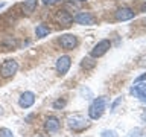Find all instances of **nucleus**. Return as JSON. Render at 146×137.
Wrapping results in <instances>:
<instances>
[{"label":"nucleus","instance_id":"obj_21","mask_svg":"<svg viewBox=\"0 0 146 137\" xmlns=\"http://www.w3.org/2000/svg\"><path fill=\"white\" fill-rule=\"evenodd\" d=\"M41 2H43L44 5H53V3H56L58 0H41Z\"/></svg>","mask_w":146,"mask_h":137},{"label":"nucleus","instance_id":"obj_12","mask_svg":"<svg viewBox=\"0 0 146 137\" xmlns=\"http://www.w3.org/2000/svg\"><path fill=\"white\" fill-rule=\"evenodd\" d=\"M131 93L132 94H135L137 98H140V99H143V100H146V84H143V85H134V88L131 90Z\"/></svg>","mask_w":146,"mask_h":137},{"label":"nucleus","instance_id":"obj_15","mask_svg":"<svg viewBox=\"0 0 146 137\" xmlns=\"http://www.w3.org/2000/svg\"><path fill=\"white\" fill-rule=\"evenodd\" d=\"M88 61H90V58H84V59H82V63H81V66L85 67V68H91L94 66V61H93V59H91V63H88Z\"/></svg>","mask_w":146,"mask_h":137},{"label":"nucleus","instance_id":"obj_13","mask_svg":"<svg viewBox=\"0 0 146 137\" xmlns=\"http://www.w3.org/2000/svg\"><path fill=\"white\" fill-rule=\"evenodd\" d=\"M36 5H38V0H26L25 5H23V12L29 15L36 9Z\"/></svg>","mask_w":146,"mask_h":137},{"label":"nucleus","instance_id":"obj_17","mask_svg":"<svg viewBox=\"0 0 146 137\" xmlns=\"http://www.w3.org/2000/svg\"><path fill=\"white\" fill-rule=\"evenodd\" d=\"M100 137H119V136H117L116 131H108V130H105V131H102Z\"/></svg>","mask_w":146,"mask_h":137},{"label":"nucleus","instance_id":"obj_11","mask_svg":"<svg viewBox=\"0 0 146 137\" xmlns=\"http://www.w3.org/2000/svg\"><path fill=\"white\" fill-rule=\"evenodd\" d=\"M59 126H61V123H59V120L56 117H49L44 123L46 131H49V132H56L59 130Z\"/></svg>","mask_w":146,"mask_h":137},{"label":"nucleus","instance_id":"obj_10","mask_svg":"<svg viewBox=\"0 0 146 137\" xmlns=\"http://www.w3.org/2000/svg\"><path fill=\"white\" fill-rule=\"evenodd\" d=\"M56 20H58V23H59L61 26L67 27V26L72 25L73 17H72L67 11H58V14H56Z\"/></svg>","mask_w":146,"mask_h":137},{"label":"nucleus","instance_id":"obj_14","mask_svg":"<svg viewBox=\"0 0 146 137\" xmlns=\"http://www.w3.org/2000/svg\"><path fill=\"white\" fill-rule=\"evenodd\" d=\"M50 34V29L46 25H38L35 27V35L38 37V38H44L46 35Z\"/></svg>","mask_w":146,"mask_h":137},{"label":"nucleus","instance_id":"obj_7","mask_svg":"<svg viewBox=\"0 0 146 137\" xmlns=\"http://www.w3.org/2000/svg\"><path fill=\"white\" fill-rule=\"evenodd\" d=\"M68 126L73 128L75 131H82L87 126V120L82 116H73L68 117Z\"/></svg>","mask_w":146,"mask_h":137},{"label":"nucleus","instance_id":"obj_6","mask_svg":"<svg viewBox=\"0 0 146 137\" xmlns=\"http://www.w3.org/2000/svg\"><path fill=\"white\" fill-rule=\"evenodd\" d=\"M73 21L79 23V25H93L94 23V15L91 12H78L75 17H73Z\"/></svg>","mask_w":146,"mask_h":137},{"label":"nucleus","instance_id":"obj_3","mask_svg":"<svg viewBox=\"0 0 146 137\" xmlns=\"http://www.w3.org/2000/svg\"><path fill=\"white\" fill-rule=\"evenodd\" d=\"M110 47H111V43H110V40H102V41H99V43L96 44L93 49H91L90 55H91L93 58H99V57H102V55L107 53Z\"/></svg>","mask_w":146,"mask_h":137},{"label":"nucleus","instance_id":"obj_24","mask_svg":"<svg viewBox=\"0 0 146 137\" xmlns=\"http://www.w3.org/2000/svg\"><path fill=\"white\" fill-rule=\"evenodd\" d=\"M143 23H145V26H146V18H145V20H143Z\"/></svg>","mask_w":146,"mask_h":137},{"label":"nucleus","instance_id":"obj_18","mask_svg":"<svg viewBox=\"0 0 146 137\" xmlns=\"http://www.w3.org/2000/svg\"><path fill=\"white\" fill-rule=\"evenodd\" d=\"M64 105H66V100H64V99H58L56 102L53 104V108H62Z\"/></svg>","mask_w":146,"mask_h":137},{"label":"nucleus","instance_id":"obj_19","mask_svg":"<svg viewBox=\"0 0 146 137\" xmlns=\"http://www.w3.org/2000/svg\"><path fill=\"white\" fill-rule=\"evenodd\" d=\"M145 79H146V73H143V75H140L139 78H135V79H134V84H139V82L145 81Z\"/></svg>","mask_w":146,"mask_h":137},{"label":"nucleus","instance_id":"obj_8","mask_svg":"<svg viewBox=\"0 0 146 137\" xmlns=\"http://www.w3.org/2000/svg\"><path fill=\"white\" fill-rule=\"evenodd\" d=\"M34 102H35V94L32 91H25L18 99V104H20L21 108H31Z\"/></svg>","mask_w":146,"mask_h":137},{"label":"nucleus","instance_id":"obj_9","mask_svg":"<svg viewBox=\"0 0 146 137\" xmlns=\"http://www.w3.org/2000/svg\"><path fill=\"white\" fill-rule=\"evenodd\" d=\"M134 15H135V12L129 8H120V9H117V12H116V18L119 21L131 20V18H134Z\"/></svg>","mask_w":146,"mask_h":137},{"label":"nucleus","instance_id":"obj_22","mask_svg":"<svg viewBox=\"0 0 146 137\" xmlns=\"http://www.w3.org/2000/svg\"><path fill=\"white\" fill-rule=\"evenodd\" d=\"M5 5H6V3H0V9H2V8L5 6Z\"/></svg>","mask_w":146,"mask_h":137},{"label":"nucleus","instance_id":"obj_2","mask_svg":"<svg viewBox=\"0 0 146 137\" xmlns=\"http://www.w3.org/2000/svg\"><path fill=\"white\" fill-rule=\"evenodd\" d=\"M18 70V63L15 59H6L2 66H0V75L3 78H11Z\"/></svg>","mask_w":146,"mask_h":137},{"label":"nucleus","instance_id":"obj_4","mask_svg":"<svg viewBox=\"0 0 146 137\" xmlns=\"http://www.w3.org/2000/svg\"><path fill=\"white\" fill-rule=\"evenodd\" d=\"M59 44H61L62 49L72 50L78 46V38L73 34H64V35L59 37Z\"/></svg>","mask_w":146,"mask_h":137},{"label":"nucleus","instance_id":"obj_23","mask_svg":"<svg viewBox=\"0 0 146 137\" xmlns=\"http://www.w3.org/2000/svg\"><path fill=\"white\" fill-rule=\"evenodd\" d=\"M2 113H3V108H2V107H0V116H2Z\"/></svg>","mask_w":146,"mask_h":137},{"label":"nucleus","instance_id":"obj_16","mask_svg":"<svg viewBox=\"0 0 146 137\" xmlns=\"http://www.w3.org/2000/svg\"><path fill=\"white\" fill-rule=\"evenodd\" d=\"M0 137H14V134H12L11 130H8V128H2V130H0Z\"/></svg>","mask_w":146,"mask_h":137},{"label":"nucleus","instance_id":"obj_20","mask_svg":"<svg viewBox=\"0 0 146 137\" xmlns=\"http://www.w3.org/2000/svg\"><path fill=\"white\" fill-rule=\"evenodd\" d=\"M81 94H82V96H85V94H87V96H88L87 99H90V98H91V91H90L88 88H82V90H81Z\"/></svg>","mask_w":146,"mask_h":137},{"label":"nucleus","instance_id":"obj_5","mask_svg":"<svg viewBox=\"0 0 146 137\" xmlns=\"http://www.w3.org/2000/svg\"><path fill=\"white\" fill-rule=\"evenodd\" d=\"M70 64H72L70 57H67V55L59 57L58 61H56V72L59 73V75H66V73L68 72V68H70Z\"/></svg>","mask_w":146,"mask_h":137},{"label":"nucleus","instance_id":"obj_1","mask_svg":"<svg viewBox=\"0 0 146 137\" xmlns=\"http://www.w3.org/2000/svg\"><path fill=\"white\" fill-rule=\"evenodd\" d=\"M105 107H107V100H105V98H98V99H94L93 104H91L90 108H88V116H90V119H93V120H98V119L104 114Z\"/></svg>","mask_w":146,"mask_h":137}]
</instances>
